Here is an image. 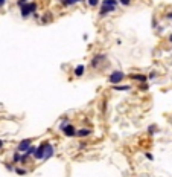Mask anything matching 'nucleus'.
I'll return each instance as SVG.
<instances>
[{
    "label": "nucleus",
    "instance_id": "23",
    "mask_svg": "<svg viewBox=\"0 0 172 177\" xmlns=\"http://www.w3.org/2000/svg\"><path fill=\"white\" fill-rule=\"evenodd\" d=\"M165 17H166V20H171V21H172V11H171V12H166Z\"/></svg>",
    "mask_w": 172,
    "mask_h": 177
},
{
    "label": "nucleus",
    "instance_id": "26",
    "mask_svg": "<svg viewBox=\"0 0 172 177\" xmlns=\"http://www.w3.org/2000/svg\"><path fill=\"white\" fill-rule=\"evenodd\" d=\"M5 148V141H3V139H0V151H2Z\"/></svg>",
    "mask_w": 172,
    "mask_h": 177
},
{
    "label": "nucleus",
    "instance_id": "22",
    "mask_svg": "<svg viewBox=\"0 0 172 177\" xmlns=\"http://www.w3.org/2000/svg\"><path fill=\"white\" fill-rule=\"evenodd\" d=\"M146 77H148V81L149 80H155L157 78V72H151L149 75H146Z\"/></svg>",
    "mask_w": 172,
    "mask_h": 177
},
{
    "label": "nucleus",
    "instance_id": "25",
    "mask_svg": "<svg viewBox=\"0 0 172 177\" xmlns=\"http://www.w3.org/2000/svg\"><path fill=\"white\" fill-rule=\"evenodd\" d=\"M32 18L38 21V20H40V14H38V12H35V14H32Z\"/></svg>",
    "mask_w": 172,
    "mask_h": 177
},
{
    "label": "nucleus",
    "instance_id": "29",
    "mask_svg": "<svg viewBox=\"0 0 172 177\" xmlns=\"http://www.w3.org/2000/svg\"><path fill=\"white\" fill-rule=\"evenodd\" d=\"M168 41H169V43H172V34H169V37H168Z\"/></svg>",
    "mask_w": 172,
    "mask_h": 177
},
{
    "label": "nucleus",
    "instance_id": "30",
    "mask_svg": "<svg viewBox=\"0 0 172 177\" xmlns=\"http://www.w3.org/2000/svg\"><path fill=\"white\" fill-rule=\"evenodd\" d=\"M17 2H21V3H26V2H31V0H17Z\"/></svg>",
    "mask_w": 172,
    "mask_h": 177
},
{
    "label": "nucleus",
    "instance_id": "3",
    "mask_svg": "<svg viewBox=\"0 0 172 177\" xmlns=\"http://www.w3.org/2000/svg\"><path fill=\"white\" fill-rule=\"evenodd\" d=\"M126 78V75H125V72H122V70H113L110 75H108V83L111 84V86H116V84H121L123 80Z\"/></svg>",
    "mask_w": 172,
    "mask_h": 177
},
{
    "label": "nucleus",
    "instance_id": "17",
    "mask_svg": "<svg viewBox=\"0 0 172 177\" xmlns=\"http://www.w3.org/2000/svg\"><path fill=\"white\" fill-rule=\"evenodd\" d=\"M87 3H88L90 8H96L99 5V0H87Z\"/></svg>",
    "mask_w": 172,
    "mask_h": 177
},
{
    "label": "nucleus",
    "instance_id": "18",
    "mask_svg": "<svg viewBox=\"0 0 172 177\" xmlns=\"http://www.w3.org/2000/svg\"><path fill=\"white\" fill-rule=\"evenodd\" d=\"M3 165H5V168H6L8 171H14V165H12L11 162H3Z\"/></svg>",
    "mask_w": 172,
    "mask_h": 177
},
{
    "label": "nucleus",
    "instance_id": "6",
    "mask_svg": "<svg viewBox=\"0 0 172 177\" xmlns=\"http://www.w3.org/2000/svg\"><path fill=\"white\" fill-rule=\"evenodd\" d=\"M47 144H49V141H44V142H41L40 145H37L32 159H35V160H43V157H44V150H46V145H47Z\"/></svg>",
    "mask_w": 172,
    "mask_h": 177
},
{
    "label": "nucleus",
    "instance_id": "1",
    "mask_svg": "<svg viewBox=\"0 0 172 177\" xmlns=\"http://www.w3.org/2000/svg\"><path fill=\"white\" fill-rule=\"evenodd\" d=\"M17 6L20 9V15L23 20L29 18L32 14H35V12L38 11V3L34 2V0H31V2H26V3H21V2H17Z\"/></svg>",
    "mask_w": 172,
    "mask_h": 177
},
{
    "label": "nucleus",
    "instance_id": "11",
    "mask_svg": "<svg viewBox=\"0 0 172 177\" xmlns=\"http://www.w3.org/2000/svg\"><path fill=\"white\" fill-rule=\"evenodd\" d=\"M55 154V147L52 145L50 142L46 145V150H44V157H43V160H47V159H50L52 156Z\"/></svg>",
    "mask_w": 172,
    "mask_h": 177
},
{
    "label": "nucleus",
    "instance_id": "7",
    "mask_svg": "<svg viewBox=\"0 0 172 177\" xmlns=\"http://www.w3.org/2000/svg\"><path fill=\"white\" fill-rule=\"evenodd\" d=\"M60 131H61L65 137H75V136H76V127H75L72 122H67Z\"/></svg>",
    "mask_w": 172,
    "mask_h": 177
},
{
    "label": "nucleus",
    "instance_id": "15",
    "mask_svg": "<svg viewBox=\"0 0 172 177\" xmlns=\"http://www.w3.org/2000/svg\"><path fill=\"white\" fill-rule=\"evenodd\" d=\"M20 157H21V153H18V151H14V153H12V157H11V163L12 165H17V163H20Z\"/></svg>",
    "mask_w": 172,
    "mask_h": 177
},
{
    "label": "nucleus",
    "instance_id": "16",
    "mask_svg": "<svg viewBox=\"0 0 172 177\" xmlns=\"http://www.w3.org/2000/svg\"><path fill=\"white\" fill-rule=\"evenodd\" d=\"M14 173H17L18 176H26L28 174V170H24L21 167H14Z\"/></svg>",
    "mask_w": 172,
    "mask_h": 177
},
{
    "label": "nucleus",
    "instance_id": "10",
    "mask_svg": "<svg viewBox=\"0 0 172 177\" xmlns=\"http://www.w3.org/2000/svg\"><path fill=\"white\" fill-rule=\"evenodd\" d=\"M84 73H85V64H78V66H75V69H73V77H75V78L84 77Z\"/></svg>",
    "mask_w": 172,
    "mask_h": 177
},
{
    "label": "nucleus",
    "instance_id": "4",
    "mask_svg": "<svg viewBox=\"0 0 172 177\" xmlns=\"http://www.w3.org/2000/svg\"><path fill=\"white\" fill-rule=\"evenodd\" d=\"M105 60H107V55L105 54H96L90 61V69H93V70L99 69V66L102 64V61H105Z\"/></svg>",
    "mask_w": 172,
    "mask_h": 177
},
{
    "label": "nucleus",
    "instance_id": "14",
    "mask_svg": "<svg viewBox=\"0 0 172 177\" xmlns=\"http://www.w3.org/2000/svg\"><path fill=\"white\" fill-rule=\"evenodd\" d=\"M52 20H54V17H52V12H46V14H43V15H40V23H50Z\"/></svg>",
    "mask_w": 172,
    "mask_h": 177
},
{
    "label": "nucleus",
    "instance_id": "24",
    "mask_svg": "<svg viewBox=\"0 0 172 177\" xmlns=\"http://www.w3.org/2000/svg\"><path fill=\"white\" fill-rule=\"evenodd\" d=\"M145 156H146V159H149V160H154V156H152L151 153H148V151L145 153Z\"/></svg>",
    "mask_w": 172,
    "mask_h": 177
},
{
    "label": "nucleus",
    "instance_id": "12",
    "mask_svg": "<svg viewBox=\"0 0 172 177\" xmlns=\"http://www.w3.org/2000/svg\"><path fill=\"white\" fill-rule=\"evenodd\" d=\"M133 88V86L131 84H116V86H113V90L114 92H128V90H131Z\"/></svg>",
    "mask_w": 172,
    "mask_h": 177
},
{
    "label": "nucleus",
    "instance_id": "20",
    "mask_svg": "<svg viewBox=\"0 0 172 177\" xmlns=\"http://www.w3.org/2000/svg\"><path fill=\"white\" fill-rule=\"evenodd\" d=\"M157 131V127H155V125H149V127H148V133L149 134H154Z\"/></svg>",
    "mask_w": 172,
    "mask_h": 177
},
{
    "label": "nucleus",
    "instance_id": "2",
    "mask_svg": "<svg viewBox=\"0 0 172 177\" xmlns=\"http://www.w3.org/2000/svg\"><path fill=\"white\" fill-rule=\"evenodd\" d=\"M117 0H102L99 3V17H105L117 9Z\"/></svg>",
    "mask_w": 172,
    "mask_h": 177
},
{
    "label": "nucleus",
    "instance_id": "27",
    "mask_svg": "<svg viewBox=\"0 0 172 177\" xmlns=\"http://www.w3.org/2000/svg\"><path fill=\"white\" fill-rule=\"evenodd\" d=\"M5 5H6V0H0V9H2Z\"/></svg>",
    "mask_w": 172,
    "mask_h": 177
},
{
    "label": "nucleus",
    "instance_id": "13",
    "mask_svg": "<svg viewBox=\"0 0 172 177\" xmlns=\"http://www.w3.org/2000/svg\"><path fill=\"white\" fill-rule=\"evenodd\" d=\"M84 0H60V5L62 8H70V6H75L76 3H81Z\"/></svg>",
    "mask_w": 172,
    "mask_h": 177
},
{
    "label": "nucleus",
    "instance_id": "19",
    "mask_svg": "<svg viewBox=\"0 0 172 177\" xmlns=\"http://www.w3.org/2000/svg\"><path fill=\"white\" fill-rule=\"evenodd\" d=\"M140 90H142V92L149 90V84H148V83H142V84H140Z\"/></svg>",
    "mask_w": 172,
    "mask_h": 177
},
{
    "label": "nucleus",
    "instance_id": "9",
    "mask_svg": "<svg viewBox=\"0 0 172 177\" xmlns=\"http://www.w3.org/2000/svg\"><path fill=\"white\" fill-rule=\"evenodd\" d=\"M129 78L134 80V81H137L139 84H142V83H148V77H146L145 73H131Z\"/></svg>",
    "mask_w": 172,
    "mask_h": 177
},
{
    "label": "nucleus",
    "instance_id": "28",
    "mask_svg": "<svg viewBox=\"0 0 172 177\" xmlns=\"http://www.w3.org/2000/svg\"><path fill=\"white\" fill-rule=\"evenodd\" d=\"M152 28H157V20H155V18L152 20Z\"/></svg>",
    "mask_w": 172,
    "mask_h": 177
},
{
    "label": "nucleus",
    "instance_id": "8",
    "mask_svg": "<svg viewBox=\"0 0 172 177\" xmlns=\"http://www.w3.org/2000/svg\"><path fill=\"white\" fill-rule=\"evenodd\" d=\"M91 133H93V130H91L90 127H82L76 130V137H81V139H85L88 136H91Z\"/></svg>",
    "mask_w": 172,
    "mask_h": 177
},
{
    "label": "nucleus",
    "instance_id": "21",
    "mask_svg": "<svg viewBox=\"0 0 172 177\" xmlns=\"http://www.w3.org/2000/svg\"><path fill=\"white\" fill-rule=\"evenodd\" d=\"M119 3H121L122 6H129L131 5V0H119Z\"/></svg>",
    "mask_w": 172,
    "mask_h": 177
},
{
    "label": "nucleus",
    "instance_id": "5",
    "mask_svg": "<svg viewBox=\"0 0 172 177\" xmlns=\"http://www.w3.org/2000/svg\"><path fill=\"white\" fill-rule=\"evenodd\" d=\"M32 142H34L32 137H24V139H21V141L17 144V147H15V151H18V153H24V151L32 145Z\"/></svg>",
    "mask_w": 172,
    "mask_h": 177
}]
</instances>
